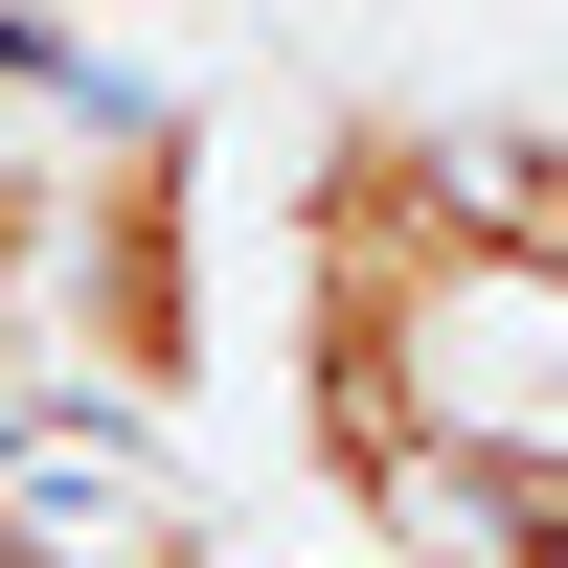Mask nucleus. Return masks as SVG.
<instances>
[{
	"label": "nucleus",
	"instance_id": "nucleus-3",
	"mask_svg": "<svg viewBox=\"0 0 568 568\" xmlns=\"http://www.w3.org/2000/svg\"><path fill=\"white\" fill-rule=\"evenodd\" d=\"M0 568H114V546H69V500H0Z\"/></svg>",
	"mask_w": 568,
	"mask_h": 568
},
{
	"label": "nucleus",
	"instance_id": "nucleus-4",
	"mask_svg": "<svg viewBox=\"0 0 568 568\" xmlns=\"http://www.w3.org/2000/svg\"><path fill=\"white\" fill-rule=\"evenodd\" d=\"M69 23H160V0H69Z\"/></svg>",
	"mask_w": 568,
	"mask_h": 568
},
{
	"label": "nucleus",
	"instance_id": "nucleus-2",
	"mask_svg": "<svg viewBox=\"0 0 568 568\" xmlns=\"http://www.w3.org/2000/svg\"><path fill=\"white\" fill-rule=\"evenodd\" d=\"M45 205H69V136H0V364H45Z\"/></svg>",
	"mask_w": 568,
	"mask_h": 568
},
{
	"label": "nucleus",
	"instance_id": "nucleus-1",
	"mask_svg": "<svg viewBox=\"0 0 568 568\" xmlns=\"http://www.w3.org/2000/svg\"><path fill=\"white\" fill-rule=\"evenodd\" d=\"M205 227H227V136L182 114V91H114V114L69 136V205H45V364H69V409L136 433V455H160L182 409H205V364H227Z\"/></svg>",
	"mask_w": 568,
	"mask_h": 568
}]
</instances>
